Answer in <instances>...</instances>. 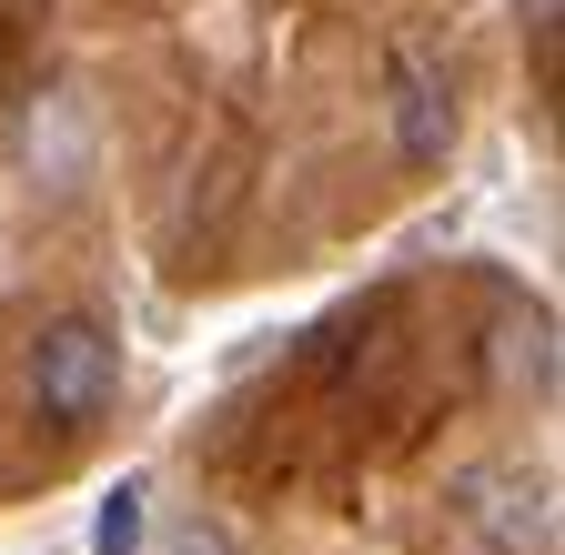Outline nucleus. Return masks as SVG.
<instances>
[{
    "label": "nucleus",
    "mask_w": 565,
    "mask_h": 555,
    "mask_svg": "<svg viewBox=\"0 0 565 555\" xmlns=\"http://www.w3.org/2000/svg\"><path fill=\"white\" fill-rule=\"evenodd\" d=\"M21 394H31L41 425H61V435L102 425L111 394H121V343H111L92 313H51V323L31 333V354H21Z\"/></svg>",
    "instance_id": "nucleus-1"
},
{
    "label": "nucleus",
    "mask_w": 565,
    "mask_h": 555,
    "mask_svg": "<svg viewBox=\"0 0 565 555\" xmlns=\"http://www.w3.org/2000/svg\"><path fill=\"white\" fill-rule=\"evenodd\" d=\"M445 505L475 555H555V474L545 465H515V455L465 465Z\"/></svg>",
    "instance_id": "nucleus-2"
},
{
    "label": "nucleus",
    "mask_w": 565,
    "mask_h": 555,
    "mask_svg": "<svg viewBox=\"0 0 565 555\" xmlns=\"http://www.w3.org/2000/svg\"><path fill=\"white\" fill-rule=\"evenodd\" d=\"M384 121H394V162L404 172H445L455 162V82H445L435 51H394Z\"/></svg>",
    "instance_id": "nucleus-3"
},
{
    "label": "nucleus",
    "mask_w": 565,
    "mask_h": 555,
    "mask_svg": "<svg viewBox=\"0 0 565 555\" xmlns=\"http://www.w3.org/2000/svg\"><path fill=\"white\" fill-rule=\"evenodd\" d=\"M21 162H31L41 192H82L102 172V121H92V102L82 92H41L31 121H21Z\"/></svg>",
    "instance_id": "nucleus-4"
},
{
    "label": "nucleus",
    "mask_w": 565,
    "mask_h": 555,
    "mask_svg": "<svg viewBox=\"0 0 565 555\" xmlns=\"http://www.w3.org/2000/svg\"><path fill=\"white\" fill-rule=\"evenodd\" d=\"M141 525H152V495H141V474H121L92 505V555H141Z\"/></svg>",
    "instance_id": "nucleus-5"
},
{
    "label": "nucleus",
    "mask_w": 565,
    "mask_h": 555,
    "mask_svg": "<svg viewBox=\"0 0 565 555\" xmlns=\"http://www.w3.org/2000/svg\"><path fill=\"white\" fill-rule=\"evenodd\" d=\"M494 374H505L515 394H555V343H545V323H505V333H494Z\"/></svg>",
    "instance_id": "nucleus-6"
},
{
    "label": "nucleus",
    "mask_w": 565,
    "mask_h": 555,
    "mask_svg": "<svg viewBox=\"0 0 565 555\" xmlns=\"http://www.w3.org/2000/svg\"><path fill=\"white\" fill-rule=\"evenodd\" d=\"M515 31L535 51V82H555V61H565V0H515Z\"/></svg>",
    "instance_id": "nucleus-7"
},
{
    "label": "nucleus",
    "mask_w": 565,
    "mask_h": 555,
    "mask_svg": "<svg viewBox=\"0 0 565 555\" xmlns=\"http://www.w3.org/2000/svg\"><path fill=\"white\" fill-rule=\"evenodd\" d=\"M162 555H233V535H212V525H182V535H172Z\"/></svg>",
    "instance_id": "nucleus-8"
}]
</instances>
